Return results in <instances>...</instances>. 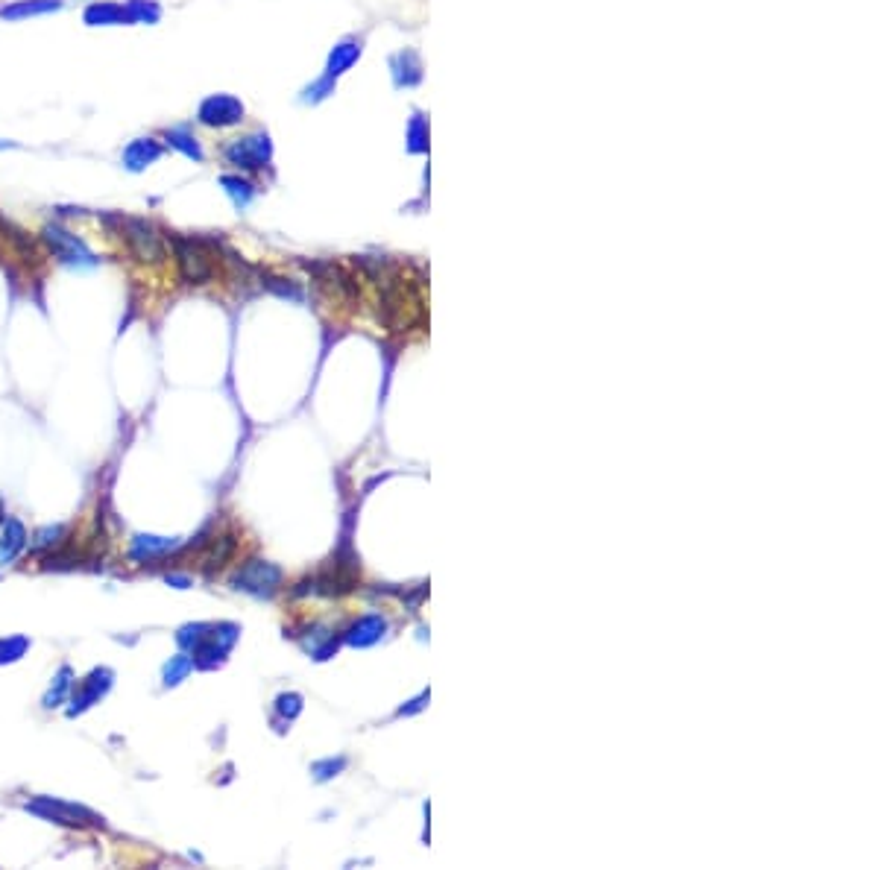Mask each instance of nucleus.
Listing matches in <instances>:
<instances>
[{"label": "nucleus", "mask_w": 879, "mask_h": 870, "mask_svg": "<svg viewBox=\"0 0 879 870\" xmlns=\"http://www.w3.org/2000/svg\"><path fill=\"white\" fill-rule=\"evenodd\" d=\"M100 223L124 241L126 252L138 264L162 267L170 258L165 229L156 220L138 217V214H100Z\"/></svg>", "instance_id": "1"}, {"label": "nucleus", "mask_w": 879, "mask_h": 870, "mask_svg": "<svg viewBox=\"0 0 879 870\" xmlns=\"http://www.w3.org/2000/svg\"><path fill=\"white\" fill-rule=\"evenodd\" d=\"M168 252L176 264V276L188 288H203L211 285L217 276V258H214V244L197 235H182V232H168Z\"/></svg>", "instance_id": "2"}, {"label": "nucleus", "mask_w": 879, "mask_h": 870, "mask_svg": "<svg viewBox=\"0 0 879 870\" xmlns=\"http://www.w3.org/2000/svg\"><path fill=\"white\" fill-rule=\"evenodd\" d=\"M39 244L56 264H62L68 270H94L100 264L97 252L85 244V238L71 232L68 226H62L59 220L44 223L42 232H39Z\"/></svg>", "instance_id": "3"}, {"label": "nucleus", "mask_w": 879, "mask_h": 870, "mask_svg": "<svg viewBox=\"0 0 879 870\" xmlns=\"http://www.w3.org/2000/svg\"><path fill=\"white\" fill-rule=\"evenodd\" d=\"M24 809L42 821H50V824H59V827L68 829H103L106 821L103 815H97L94 809H88L83 803H71V800H62V797H47V794H39L33 800L24 803Z\"/></svg>", "instance_id": "4"}, {"label": "nucleus", "mask_w": 879, "mask_h": 870, "mask_svg": "<svg viewBox=\"0 0 879 870\" xmlns=\"http://www.w3.org/2000/svg\"><path fill=\"white\" fill-rule=\"evenodd\" d=\"M220 159H223L229 167H235L238 173H255V170L270 167V162H273V141H270V132L255 129L250 135L229 138V141L220 147Z\"/></svg>", "instance_id": "5"}, {"label": "nucleus", "mask_w": 879, "mask_h": 870, "mask_svg": "<svg viewBox=\"0 0 879 870\" xmlns=\"http://www.w3.org/2000/svg\"><path fill=\"white\" fill-rule=\"evenodd\" d=\"M247 121V106L235 94H209L197 106V124L206 129H232Z\"/></svg>", "instance_id": "6"}, {"label": "nucleus", "mask_w": 879, "mask_h": 870, "mask_svg": "<svg viewBox=\"0 0 879 870\" xmlns=\"http://www.w3.org/2000/svg\"><path fill=\"white\" fill-rule=\"evenodd\" d=\"M115 686V671L106 665H97L85 674L80 683H74V692L68 698V718H77L88 712L91 706H97Z\"/></svg>", "instance_id": "7"}, {"label": "nucleus", "mask_w": 879, "mask_h": 870, "mask_svg": "<svg viewBox=\"0 0 879 870\" xmlns=\"http://www.w3.org/2000/svg\"><path fill=\"white\" fill-rule=\"evenodd\" d=\"M182 548L176 537H156V534H135L129 542V560L141 566H159L170 563V557Z\"/></svg>", "instance_id": "8"}, {"label": "nucleus", "mask_w": 879, "mask_h": 870, "mask_svg": "<svg viewBox=\"0 0 879 870\" xmlns=\"http://www.w3.org/2000/svg\"><path fill=\"white\" fill-rule=\"evenodd\" d=\"M279 580H282V572L276 566H270L264 560H250L238 569V575L232 578V586L252 592V595H273Z\"/></svg>", "instance_id": "9"}, {"label": "nucleus", "mask_w": 879, "mask_h": 870, "mask_svg": "<svg viewBox=\"0 0 879 870\" xmlns=\"http://www.w3.org/2000/svg\"><path fill=\"white\" fill-rule=\"evenodd\" d=\"M165 156V144L156 135H138L132 138L121 153V165L129 173H144L147 167H153Z\"/></svg>", "instance_id": "10"}, {"label": "nucleus", "mask_w": 879, "mask_h": 870, "mask_svg": "<svg viewBox=\"0 0 879 870\" xmlns=\"http://www.w3.org/2000/svg\"><path fill=\"white\" fill-rule=\"evenodd\" d=\"M162 144H165V150H173V153L185 156V159L194 162V165H203V162H206L203 141L194 135L191 126H168V129L162 132Z\"/></svg>", "instance_id": "11"}, {"label": "nucleus", "mask_w": 879, "mask_h": 870, "mask_svg": "<svg viewBox=\"0 0 879 870\" xmlns=\"http://www.w3.org/2000/svg\"><path fill=\"white\" fill-rule=\"evenodd\" d=\"M27 542H30V534H27L24 522L15 516H3V522H0V566L15 563L27 551Z\"/></svg>", "instance_id": "12"}, {"label": "nucleus", "mask_w": 879, "mask_h": 870, "mask_svg": "<svg viewBox=\"0 0 879 870\" xmlns=\"http://www.w3.org/2000/svg\"><path fill=\"white\" fill-rule=\"evenodd\" d=\"M85 27H132L124 3L118 0H91L83 9Z\"/></svg>", "instance_id": "13"}, {"label": "nucleus", "mask_w": 879, "mask_h": 870, "mask_svg": "<svg viewBox=\"0 0 879 870\" xmlns=\"http://www.w3.org/2000/svg\"><path fill=\"white\" fill-rule=\"evenodd\" d=\"M62 9H65V0H12L0 6V21H27V18L62 12Z\"/></svg>", "instance_id": "14"}, {"label": "nucleus", "mask_w": 879, "mask_h": 870, "mask_svg": "<svg viewBox=\"0 0 879 870\" xmlns=\"http://www.w3.org/2000/svg\"><path fill=\"white\" fill-rule=\"evenodd\" d=\"M361 59V39H340V42L332 47L329 53V62H326V77L337 80L340 74H346L355 62Z\"/></svg>", "instance_id": "15"}, {"label": "nucleus", "mask_w": 879, "mask_h": 870, "mask_svg": "<svg viewBox=\"0 0 879 870\" xmlns=\"http://www.w3.org/2000/svg\"><path fill=\"white\" fill-rule=\"evenodd\" d=\"M74 683H77V674H74V668H71V665H62V668L56 671V677H53L50 689L44 692V698H42L44 709H59L62 704H68V698H71V692H74Z\"/></svg>", "instance_id": "16"}, {"label": "nucleus", "mask_w": 879, "mask_h": 870, "mask_svg": "<svg viewBox=\"0 0 879 870\" xmlns=\"http://www.w3.org/2000/svg\"><path fill=\"white\" fill-rule=\"evenodd\" d=\"M220 185H223L226 197L235 203L238 211H244V208L250 206L252 200H255V194H258V188L252 185L250 179H244L241 173H223L220 176Z\"/></svg>", "instance_id": "17"}, {"label": "nucleus", "mask_w": 879, "mask_h": 870, "mask_svg": "<svg viewBox=\"0 0 879 870\" xmlns=\"http://www.w3.org/2000/svg\"><path fill=\"white\" fill-rule=\"evenodd\" d=\"M65 542H68V525H44L33 534V542H27V545H30V554L44 557V554L56 551Z\"/></svg>", "instance_id": "18"}, {"label": "nucleus", "mask_w": 879, "mask_h": 870, "mask_svg": "<svg viewBox=\"0 0 879 870\" xmlns=\"http://www.w3.org/2000/svg\"><path fill=\"white\" fill-rule=\"evenodd\" d=\"M390 68H393V80L396 85H417L422 80V65H419L417 53L405 50L399 56L390 59Z\"/></svg>", "instance_id": "19"}, {"label": "nucleus", "mask_w": 879, "mask_h": 870, "mask_svg": "<svg viewBox=\"0 0 879 870\" xmlns=\"http://www.w3.org/2000/svg\"><path fill=\"white\" fill-rule=\"evenodd\" d=\"M235 554V537L232 534H223V537H214V542L209 545V551L203 554V569L206 572H214V569H223L226 560Z\"/></svg>", "instance_id": "20"}, {"label": "nucleus", "mask_w": 879, "mask_h": 870, "mask_svg": "<svg viewBox=\"0 0 879 870\" xmlns=\"http://www.w3.org/2000/svg\"><path fill=\"white\" fill-rule=\"evenodd\" d=\"M124 9L132 24H147V27H153V24L162 21V6H159L156 0H126Z\"/></svg>", "instance_id": "21"}, {"label": "nucleus", "mask_w": 879, "mask_h": 870, "mask_svg": "<svg viewBox=\"0 0 879 870\" xmlns=\"http://www.w3.org/2000/svg\"><path fill=\"white\" fill-rule=\"evenodd\" d=\"M209 633H211V624H182V627L176 630V645H179L185 654H194V651L206 642Z\"/></svg>", "instance_id": "22"}, {"label": "nucleus", "mask_w": 879, "mask_h": 870, "mask_svg": "<svg viewBox=\"0 0 879 870\" xmlns=\"http://www.w3.org/2000/svg\"><path fill=\"white\" fill-rule=\"evenodd\" d=\"M33 648V642L21 633L15 636H0V665H12L18 663L27 651Z\"/></svg>", "instance_id": "23"}, {"label": "nucleus", "mask_w": 879, "mask_h": 870, "mask_svg": "<svg viewBox=\"0 0 879 870\" xmlns=\"http://www.w3.org/2000/svg\"><path fill=\"white\" fill-rule=\"evenodd\" d=\"M197 665H194V657H188V654H179V657H170L165 668H162V683L165 686H179L191 671H194Z\"/></svg>", "instance_id": "24"}, {"label": "nucleus", "mask_w": 879, "mask_h": 870, "mask_svg": "<svg viewBox=\"0 0 879 870\" xmlns=\"http://www.w3.org/2000/svg\"><path fill=\"white\" fill-rule=\"evenodd\" d=\"M329 94H335V80L323 74L320 80H314V83L302 91V103H323Z\"/></svg>", "instance_id": "25"}, {"label": "nucleus", "mask_w": 879, "mask_h": 870, "mask_svg": "<svg viewBox=\"0 0 879 870\" xmlns=\"http://www.w3.org/2000/svg\"><path fill=\"white\" fill-rule=\"evenodd\" d=\"M408 141H411L408 144L411 153H425L428 150V129H425V121L419 115H414V121L408 126Z\"/></svg>", "instance_id": "26"}, {"label": "nucleus", "mask_w": 879, "mask_h": 870, "mask_svg": "<svg viewBox=\"0 0 879 870\" xmlns=\"http://www.w3.org/2000/svg\"><path fill=\"white\" fill-rule=\"evenodd\" d=\"M165 583H168V586H176V589H188V586H191V578H188V575H173V572H168V575H165Z\"/></svg>", "instance_id": "27"}, {"label": "nucleus", "mask_w": 879, "mask_h": 870, "mask_svg": "<svg viewBox=\"0 0 879 870\" xmlns=\"http://www.w3.org/2000/svg\"><path fill=\"white\" fill-rule=\"evenodd\" d=\"M85 3H91V0H85Z\"/></svg>", "instance_id": "28"}]
</instances>
